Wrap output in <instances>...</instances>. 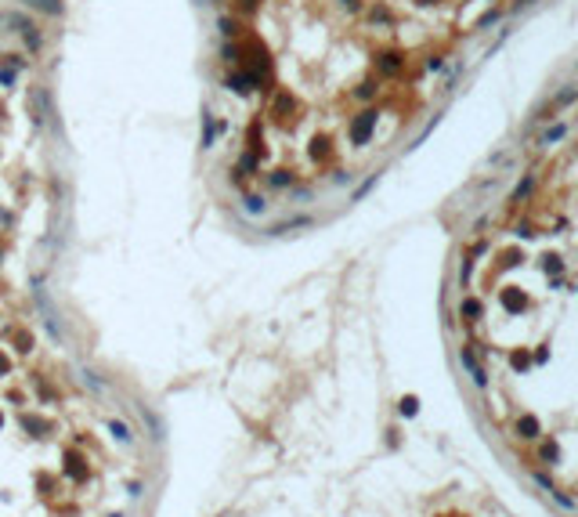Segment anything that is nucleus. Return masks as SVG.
Here are the masks:
<instances>
[{"label": "nucleus", "instance_id": "nucleus-4", "mask_svg": "<svg viewBox=\"0 0 578 517\" xmlns=\"http://www.w3.org/2000/svg\"><path fill=\"white\" fill-rule=\"evenodd\" d=\"M246 206H250L253 214H260V210H264V199H260V195H246Z\"/></svg>", "mask_w": 578, "mask_h": 517}, {"label": "nucleus", "instance_id": "nucleus-1", "mask_svg": "<svg viewBox=\"0 0 578 517\" xmlns=\"http://www.w3.org/2000/svg\"><path fill=\"white\" fill-rule=\"evenodd\" d=\"M214 145V112L206 109L202 112V148H210Z\"/></svg>", "mask_w": 578, "mask_h": 517}, {"label": "nucleus", "instance_id": "nucleus-2", "mask_svg": "<svg viewBox=\"0 0 578 517\" xmlns=\"http://www.w3.org/2000/svg\"><path fill=\"white\" fill-rule=\"evenodd\" d=\"M33 8H40V11H51V15H62L65 8H62V0H29Z\"/></svg>", "mask_w": 578, "mask_h": 517}, {"label": "nucleus", "instance_id": "nucleus-3", "mask_svg": "<svg viewBox=\"0 0 578 517\" xmlns=\"http://www.w3.org/2000/svg\"><path fill=\"white\" fill-rule=\"evenodd\" d=\"M289 181H293V174H285V170H275V174L268 177V185H275V188H278V185H289Z\"/></svg>", "mask_w": 578, "mask_h": 517}]
</instances>
